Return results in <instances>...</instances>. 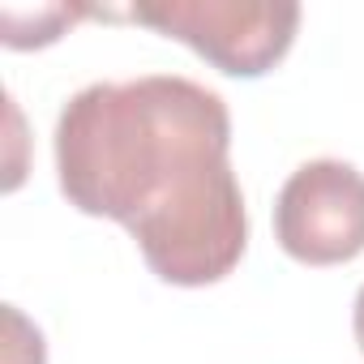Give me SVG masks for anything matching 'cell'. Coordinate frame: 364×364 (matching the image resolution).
<instances>
[{
    "instance_id": "obj_2",
    "label": "cell",
    "mask_w": 364,
    "mask_h": 364,
    "mask_svg": "<svg viewBox=\"0 0 364 364\" xmlns=\"http://www.w3.org/2000/svg\"><path fill=\"white\" fill-rule=\"evenodd\" d=\"M141 26L189 43L228 77L270 73L300 26V5L291 0H154L129 9Z\"/></svg>"
},
{
    "instance_id": "obj_3",
    "label": "cell",
    "mask_w": 364,
    "mask_h": 364,
    "mask_svg": "<svg viewBox=\"0 0 364 364\" xmlns=\"http://www.w3.org/2000/svg\"><path fill=\"white\" fill-rule=\"evenodd\" d=\"M274 236L304 266H338L364 253V171L343 159L300 163L274 202Z\"/></svg>"
},
{
    "instance_id": "obj_1",
    "label": "cell",
    "mask_w": 364,
    "mask_h": 364,
    "mask_svg": "<svg viewBox=\"0 0 364 364\" xmlns=\"http://www.w3.org/2000/svg\"><path fill=\"white\" fill-rule=\"evenodd\" d=\"M56 176L69 206L129 228L163 283L206 287L245 257L232 112L202 82L176 73L90 82L56 120Z\"/></svg>"
},
{
    "instance_id": "obj_4",
    "label": "cell",
    "mask_w": 364,
    "mask_h": 364,
    "mask_svg": "<svg viewBox=\"0 0 364 364\" xmlns=\"http://www.w3.org/2000/svg\"><path fill=\"white\" fill-rule=\"evenodd\" d=\"M355 343H360V351H364V287L355 291Z\"/></svg>"
}]
</instances>
